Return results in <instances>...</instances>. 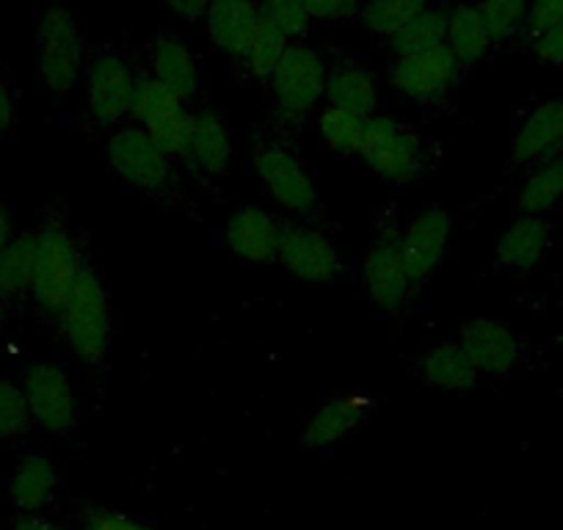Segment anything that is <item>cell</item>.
I'll return each mask as SVG.
<instances>
[{
	"instance_id": "1",
	"label": "cell",
	"mask_w": 563,
	"mask_h": 530,
	"mask_svg": "<svg viewBox=\"0 0 563 530\" xmlns=\"http://www.w3.org/2000/svg\"><path fill=\"white\" fill-rule=\"evenodd\" d=\"M84 265L69 227L58 216H47L40 230H34V283H31V299L42 318L58 321Z\"/></svg>"
},
{
	"instance_id": "2",
	"label": "cell",
	"mask_w": 563,
	"mask_h": 530,
	"mask_svg": "<svg viewBox=\"0 0 563 530\" xmlns=\"http://www.w3.org/2000/svg\"><path fill=\"white\" fill-rule=\"evenodd\" d=\"M86 69L84 36L78 20L62 3L42 9L36 18L34 73L47 95H69Z\"/></svg>"
},
{
	"instance_id": "3",
	"label": "cell",
	"mask_w": 563,
	"mask_h": 530,
	"mask_svg": "<svg viewBox=\"0 0 563 530\" xmlns=\"http://www.w3.org/2000/svg\"><path fill=\"white\" fill-rule=\"evenodd\" d=\"M56 323L62 327L64 340L80 362L97 365V362L106 360V354L111 351L113 318L111 301H108V294L95 268L84 265V272H80Z\"/></svg>"
},
{
	"instance_id": "4",
	"label": "cell",
	"mask_w": 563,
	"mask_h": 530,
	"mask_svg": "<svg viewBox=\"0 0 563 530\" xmlns=\"http://www.w3.org/2000/svg\"><path fill=\"white\" fill-rule=\"evenodd\" d=\"M356 155L382 180L395 183V186L415 180L426 164V153H422V144L415 136V130L400 124L398 119L384 117V113H373L371 119H365Z\"/></svg>"
},
{
	"instance_id": "5",
	"label": "cell",
	"mask_w": 563,
	"mask_h": 530,
	"mask_svg": "<svg viewBox=\"0 0 563 530\" xmlns=\"http://www.w3.org/2000/svg\"><path fill=\"white\" fill-rule=\"evenodd\" d=\"M133 113L139 119L141 130L164 150L169 158H188L191 155V133H194V111H188V102L172 95L169 89L155 78H139L135 89Z\"/></svg>"
},
{
	"instance_id": "6",
	"label": "cell",
	"mask_w": 563,
	"mask_h": 530,
	"mask_svg": "<svg viewBox=\"0 0 563 530\" xmlns=\"http://www.w3.org/2000/svg\"><path fill=\"white\" fill-rule=\"evenodd\" d=\"M327 78L329 67L321 53L307 45H290L268 78L271 100L288 117H305L327 97Z\"/></svg>"
},
{
	"instance_id": "7",
	"label": "cell",
	"mask_w": 563,
	"mask_h": 530,
	"mask_svg": "<svg viewBox=\"0 0 563 530\" xmlns=\"http://www.w3.org/2000/svg\"><path fill=\"white\" fill-rule=\"evenodd\" d=\"M84 84L89 117L95 119L97 124H102V128L122 122V119L133 111L139 78H135L128 58L119 56V53H95V56L86 62Z\"/></svg>"
},
{
	"instance_id": "8",
	"label": "cell",
	"mask_w": 563,
	"mask_h": 530,
	"mask_svg": "<svg viewBox=\"0 0 563 530\" xmlns=\"http://www.w3.org/2000/svg\"><path fill=\"white\" fill-rule=\"evenodd\" d=\"M23 393L34 423L47 434H69L78 423V395L73 378L56 362H31L23 371Z\"/></svg>"
},
{
	"instance_id": "9",
	"label": "cell",
	"mask_w": 563,
	"mask_h": 530,
	"mask_svg": "<svg viewBox=\"0 0 563 530\" xmlns=\"http://www.w3.org/2000/svg\"><path fill=\"white\" fill-rule=\"evenodd\" d=\"M108 164L119 180L139 194H158L169 186L172 158L141 128H124L108 142Z\"/></svg>"
},
{
	"instance_id": "10",
	"label": "cell",
	"mask_w": 563,
	"mask_h": 530,
	"mask_svg": "<svg viewBox=\"0 0 563 530\" xmlns=\"http://www.w3.org/2000/svg\"><path fill=\"white\" fill-rule=\"evenodd\" d=\"M464 67L459 58L448 51V45L431 47V51L395 56L389 67V84L404 97L415 102H440L462 78Z\"/></svg>"
},
{
	"instance_id": "11",
	"label": "cell",
	"mask_w": 563,
	"mask_h": 530,
	"mask_svg": "<svg viewBox=\"0 0 563 530\" xmlns=\"http://www.w3.org/2000/svg\"><path fill=\"white\" fill-rule=\"evenodd\" d=\"M254 169L265 183L271 197L296 216H310L318 208L316 180L299 158L282 144H265L254 153Z\"/></svg>"
},
{
	"instance_id": "12",
	"label": "cell",
	"mask_w": 563,
	"mask_h": 530,
	"mask_svg": "<svg viewBox=\"0 0 563 530\" xmlns=\"http://www.w3.org/2000/svg\"><path fill=\"white\" fill-rule=\"evenodd\" d=\"M362 285L373 305L387 312L400 310L411 299L417 283L406 268L398 238H384L367 249L362 260Z\"/></svg>"
},
{
	"instance_id": "13",
	"label": "cell",
	"mask_w": 563,
	"mask_h": 530,
	"mask_svg": "<svg viewBox=\"0 0 563 530\" xmlns=\"http://www.w3.org/2000/svg\"><path fill=\"white\" fill-rule=\"evenodd\" d=\"M276 260L301 283H334L343 274L338 246L310 227H285Z\"/></svg>"
},
{
	"instance_id": "14",
	"label": "cell",
	"mask_w": 563,
	"mask_h": 530,
	"mask_svg": "<svg viewBox=\"0 0 563 530\" xmlns=\"http://www.w3.org/2000/svg\"><path fill=\"white\" fill-rule=\"evenodd\" d=\"M451 213L445 208H429L406 227L404 235H398L400 254H404L406 268L417 285L429 279L442 265L448 246H451Z\"/></svg>"
},
{
	"instance_id": "15",
	"label": "cell",
	"mask_w": 563,
	"mask_h": 530,
	"mask_svg": "<svg viewBox=\"0 0 563 530\" xmlns=\"http://www.w3.org/2000/svg\"><path fill=\"white\" fill-rule=\"evenodd\" d=\"M459 345L467 351L478 376H508L522 356V345L514 329L495 318H475L464 323Z\"/></svg>"
},
{
	"instance_id": "16",
	"label": "cell",
	"mask_w": 563,
	"mask_h": 530,
	"mask_svg": "<svg viewBox=\"0 0 563 530\" xmlns=\"http://www.w3.org/2000/svg\"><path fill=\"white\" fill-rule=\"evenodd\" d=\"M285 227L263 205H243L227 221V246L246 263H271L279 257Z\"/></svg>"
},
{
	"instance_id": "17",
	"label": "cell",
	"mask_w": 563,
	"mask_h": 530,
	"mask_svg": "<svg viewBox=\"0 0 563 530\" xmlns=\"http://www.w3.org/2000/svg\"><path fill=\"white\" fill-rule=\"evenodd\" d=\"M514 164H541L563 155V100H544L530 108L511 142Z\"/></svg>"
},
{
	"instance_id": "18",
	"label": "cell",
	"mask_w": 563,
	"mask_h": 530,
	"mask_svg": "<svg viewBox=\"0 0 563 530\" xmlns=\"http://www.w3.org/2000/svg\"><path fill=\"white\" fill-rule=\"evenodd\" d=\"M260 23H263V14H260L257 0H210L208 14H205V29L213 45L235 62H241Z\"/></svg>"
},
{
	"instance_id": "19",
	"label": "cell",
	"mask_w": 563,
	"mask_h": 530,
	"mask_svg": "<svg viewBox=\"0 0 563 530\" xmlns=\"http://www.w3.org/2000/svg\"><path fill=\"white\" fill-rule=\"evenodd\" d=\"M150 78L158 80L164 89L180 97L183 102H191L199 91V58L188 47L186 40L175 34H161L150 47Z\"/></svg>"
},
{
	"instance_id": "20",
	"label": "cell",
	"mask_w": 563,
	"mask_h": 530,
	"mask_svg": "<svg viewBox=\"0 0 563 530\" xmlns=\"http://www.w3.org/2000/svg\"><path fill=\"white\" fill-rule=\"evenodd\" d=\"M56 489V464L47 456H42V453H29V456L20 459L7 484L9 503H12L20 514H40L42 508L51 506Z\"/></svg>"
},
{
	"instance_id": "21",
	"label": "cell",
	"mask_w": 563,
	"mask_h": 530,
	"mask_svg": "<svg viewBox=\"0 0 563 530\" xmlns=\"http://www.w3.org/2000/svg\"><path fill=\"white\" fill-rule=\"evenodd\" d=\"M550 249V227L536 216H519L497 241V263L506 272H530Z\"/></svg>"
},
{
	"instance_id": "22",
	"label": "cell",
	"mask_w": 563,
	"mask_h": 530,
	"mask_svg": "<svg viewBox=\"0 0 563 530\" xmlns=\"http://www.w3.org/2000/svg\"><path fill=\"white\" fill-rule=\"evenodd\" d=\"M367 407H371V401L365 395H338V398H332L307 423L305 445L332 448L334 442L343 440L345 434H351L365 420Z\"/></svg>"
},
{
	"instance_id": "23",
	"label": "cell",
	"mask_w": 563,
	"mask_h": 530,
	"mask_svg": "<svg viewBox=\"0 0 563 530\" xmlns=\"http://www.w3.org/2000/svg\"><path fill=\"white\" fill-rule=\"evenodd\" d=\"M327 100L329 108H340V111L371 119L378 106L376 78L360 64H338L334 69H329Z\"/></svg>"
},
{
	"instance_id": "24",
	"label": "cell",
	"mask_w": 563,
	"mask_h": 530,
	"mask_svg": "<svg viewBox=\"0 0 563 530\" xmlns=\"http://www.w3.org/2000/svg\"><path fill=\"white\" fill-rule=\"evenodd\" d=\"M188 158L208 175H224L232 161V136L224 117L213 108H202L194 113L191 155Z\"/></svg>"
},
{
	"instance_id": "25",
	"label": "cell",
	"mask_w": 563,
	"mask_h": 530,
	"mask_svg": "<svg viewBox=\"0 0 563 530\" xmlns=\"http://www.w3.org/2000/svg\"><path fill=\"white\" fill-rule=\"evenodd\" d=\"M445 45L462 67H473L489 53L495 42H492L484 18H481L478 3H462V7L448 12Z\"/></svg>"
},
{
	"instance_id": "26",
	"label": "cell",
	"mask_w": 563,
	"mask_h": 530,
	"mask_svg": "<svg viewBox=\"0 0 563 530\" xmlns=\"http://www.w3.org/2000/svg\"><path fill=\"white\" fill-rule=\"evenodd\" d=\"M34 283V232H18L0 249V299L12 310L31 296Z\"/></svg>"
},
{
	"instance_id": "27",
	"label": "cell",
	"mask_w": 563,
	"mask_h": 530,
	"mask_svg": "<svg viewBox=\"0 0 563 530\" xmlns=\"http://www.w3.org/2000/svg\"><path fill=\"white\" fill-rule=\"evenodd\" d=\"M422 378L437 389H467L473 387L475 378H478V371L470 362L467 351L456 343H440L422 356L420 362Z\"/></svg>"
},
{
	"instance_id": "28",
	"label": "cell",
	"mask_w": 563,
	"mask_h": 530,
	"mask_svg": "<svg viewBox=\"0 0 563 530\" xmlns=\"http://www.w3.org/2000/svg\"><path fill=\"white\" fill-rule=\"evenodd\" d=\"M563 199V155H552V158L536 164L528 180L519 188V210L522 216H536L541 219L550 213L558 202Z\"/></svg>"
},
{
	"instance_id": "29",
	"label": "cell",
	"mask_w": 563,
	"mask_h": 530,
	"mask_svg": "<svg viewBox=\"0 0 563 530\" xmlns=\"http://www.w3.org/2000/svg\"><path fill=\"white\" fill-rule=\"evenodd\" d=\"M429 7V0H362L356 18L371 34L389 40Z\"/></svg>"
},
{
	"instance_id": "30",
	"label": "cell",
	"mask_w": 563,
	"mask_h": 530,
	"mask_svg": "<svg viewBox=\"0 0 563 530\" xmlns=\"http://www.w3.org/2000/svg\"><path fill=\"white\" fill-rule=\"evenodd\" d=\"M34 429L36 423L23 384L0 378V445H23Z\"/></svg>"
},
{
	"instance_id": "31",
	"label": "cell",
	"mask_w": 563,
	"mask_h": 530,
	"mask_svg": "<svg viewBox=\"0 0 563 530\" xmlns=\"http://www.w3.org/2000/svg\"><path fill=\"white\" fill-rule=\"evenodd\" d=\"M448 36V12L445 9L429 7L422 14H417L406 29L389 36V47L395 56H409V53L431 51V47L445 45Z\"/></svg>"
},
{
	"instance_id": "32",
	"label": "cell",
	"mask_w": 563,
	"mask_h": 530,
	"mask_svg": "<svg viewBox=\"0 0 563 530\" xmlns=\"http://www.w3.org/2000/svg\"><path fill=\"white\" fill-rule=\"evenodd\" d=\"M288 47H290L288 40H285L279 31L271 29L268 23H260L257 34L252 36V42H249V47L243 51L241 62L238 64H241L252 78L268 80L271 75H274V69L279 67L282 56H285Z\"/></svg>"
},
{
	"instance_id": "33",
	"label": "cell",
	"mask_w": 563,
	"mask_h": 530,
	"mask_svg": "<svg viewBox=\"0 0 563 530\" xmlns=\"http://www.w3.org/2000/svg\"><path fill=\"white\" fill-rule=\"evenodd\" d=\"M321 139L332 153L338 155H356L360 153L362 130H365V119L356 117V113L340 111V108H327L321 113Z\"/></svg>"
},
{
	"instance_id": "34",
	"label": "cell",
	"mask_w": 563,
	"mask_h": 530,
	"mask_svg": "<svg viewBox=\"0 0 563 530\" xmlns=\"http://www.w3.org/2000/svg\"><path fill=\"white\" fill-rule=\"evenodd\" d=\"M481 18L489 29L492 42L511 40L517 31L525 29L530 12V0H481Z\"/></svg>"
},
{
	"instance_id": "35",
	"label": "cell",
	"mask_w": 563,
	"mask_h": 530,
	"mask_svg": "<svg viewBox=\"0 0 563 530\" xmlns=\"http://www.w3.org/2000/svg\"><path fill=\"white\" fill-rule=\"evenodd\" d=\"M260 14H263V23L279 31L288 42L305 34L310 25L305 0H260Z\"/></svg>"
},
{
	"instance_id": "36",
	"label": "cell",
	"mask_w": 563,
	"mask_h": 530,
	"mask_svg": "<svg viewBox=\"0 0 563 530\" xmlns=\"http://www.w3.org/2000/svg\"><path fill=\"white\" fill-rule=\"evenodd\" d=\"M530 51L539 64L547 67H563V20L561 23L550 25L547 31H541L539 36L530 40Z\"/></svg>"
},
{
	"instance_id": "37",
	"label": "cell",
	"mask_w": 563,
	"mask_h": 530,
	"mask_svg": "<svg viewBox=\"0 0 563 530\" xmlns=\"http://www.w3.org/2000/svg\"><path fill=\"white\" fill-rule=\"evenodd\" d=\"M563 20V0H530L528 23H525L522 34H528V40L539 36L541 31H547L550 25L561 23Z\"/></svg>"
},
{
	"instance_id": "38",
	"label": "cell",
	"mask_w": 563,
	"mask_h": 530,
	"mask_svg": "<svg viewBox=\"0 0 563 530\" xmlns=\"http://www.w3.org/2000/svg\"><path fill=\"white\" fill-rule=\"evenodd\" d=\"M18 84L9 69L0 67V139H7L18 122Z\"/></svg>"
},
{
	"instance_id": "39",
	"label": "cell",
	"mask_w": 563,
	"mask_h": 530,
	"mask_svg": "<svg viewBox=\"0 0 563 530\" xmlns=\"http://www.w3.org/2000/svg\"><path fill=\"white\" fill-rule=\"evenodd\" d=\"M362 0H305L310 20H345L360 14Z\"/></svg>"
},
{
	"instance_id": "40",
	"label": "cell",
	"mask_w": 563,
	"mask_h": 530,
	"mask_svg": "<svg viewBox=\"0 0 563 530\" xmlns=\"http://www.w3.org/2000/svg\"><path fill=\"white\" fill-rule=\"evenodd\" d=\"M86 530H153L150 525L117 511H91L86 519Z\"/></svg>"
},
{
	"instance_id": "41",
	"label": "cell",
	"mask_w": 563,
	"mask_h": 530,
	"mask_svg": "<svg viewBox=\"0 0 563 530\" xmlns=\"http://www.w3.org/2000/svg\"><path fill=\"white\" fill-rule=\"evenodd\" d=\"M164 7L183 23H199L208 14L210 0H164Z\"/></svg>"
},
{
	"instance_id": "42",
	"label": "cell",
	"mask_w": 563,
	"mask_h": 530,
	"mask_svg": "<svg viewBox=\"0 0 563 530\" xmlns=\"http://www.w3.org/2000/svg\"><path fill=\"white\" fill-rule=\"evenodd\" d=\"M14 235H18V210H14L12 199L0 197V249L7 246Z\"/></svg>"
},
{
	"instance_id": "43",
	"label": "cell",
	"mask_w": 563,
	"mask_h": 530,
	"mask_svg": "<svg viewBox=\"0 0 563 530\" xmlns=\"http://www.w3.org/2000/svg\"><path fill=\"white\" fill-rule=\"evenodd\" d=\"M12 530H67V528L51 522V519L42 517V514H20V517L12 522Z\"/></svg>"
},
{
	"instance_id": "44",
	"label": "cell",
	"mask_w": 563,
	"mask_h": 530,
	"mask_svg": "<svg viewBox=\"0 0 563 530\" xmlns=\"http://www.w3.org/2000/svg\"><path fill=\"white\" fill-rule=\"evenodd\" d=\"M7 327H9V307L7 301L0 299V340H3V334H7Z\"/></svg>"
},
{
	"instance_id": "45",
	"label": "cell",
	"mask_w": 563,
	"mask_h": 530,
	"mask_svg": "<svg viewBox=\"0 0 563 530\" xmlns=\"http://www.w3.org/2000/svg\"><path fill=\"white\" fill-rule=\"evenodd\" d=\"M0 530H3V528H0Z\"/></svg>"
}]
</instances>
